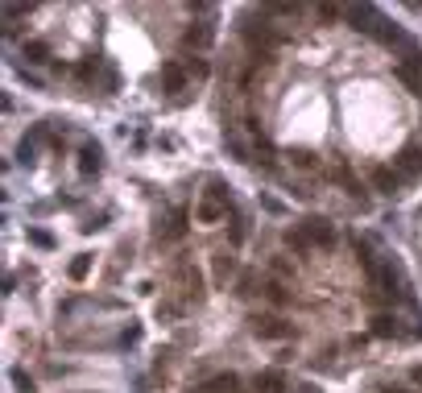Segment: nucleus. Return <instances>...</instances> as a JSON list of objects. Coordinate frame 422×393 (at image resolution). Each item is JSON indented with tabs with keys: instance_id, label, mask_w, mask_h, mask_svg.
I'll list each match as a JSON object with an SVG mask.
<instances>
[{
	"instance_id": "ddd939ff",
	"label": "nucleus",
	"mask_w": 422,
	"mask_h": 393,
	"mask_svg": "<svg viewBox=\"0 0 422 393\" xmlns=\"http://www.w3.org/2000/svg\"><path fill=\"white\" fill-rule=\"evenodd\" d=\"M66 274H70V282H83V278L91 274V253H79V257L66 265Z\"/></svg>"
},
{
	"instance_id": "412c9836",
	"label": "nucleus",
	"mask_w": 422,
	"mask_h": 393,
	"mask_svg": "<svg viewBox=\"0 0 422 393\" xmlns=\"http://www.w3.org/2000/svg\"><path fill=\"white\" fill-rule=\"evenodd\" d=\"M290 157H294V162H298V166H311V162H315V153H311V149H294V153H290Z\"/></svg>"
},
{
	"instance_id": "423d86ee",
	"label": "nucleus",
	"mask_w": 422,
	"mask_h": 393,
	"mask_svg": "<svg viewBox=\"0 0 422 393\" xmlns=\"http://www.w3.org/2000/svg\"><path fill=\"white\" fill-rule=\"evenodd\" d=\"M99 166H104V149L99 145H83L79 149V174L91 178V174H99Z\"/></svg>"
},
{
	"instance_id": "4be33fe9",
	"label": "nucleus",
	"mask_w": 422,
	"mask_h": 393,
	"mask_svg": "<svg viewBox=\"0 0 422 393\" xmlns=\"http://www.w3.org/2000/svg\"><path fill=\"white\" fill-rule=\"evenodd\" d=\"M381 393H414V390H406V385H381Z\"/></svg>"
},
{
	"instance_id": "2eb2a0df",
	"label": "nucleus",
	"mask_w": 422,
	"mask_h": 393,
	"mask_svg": "<svg viewBox=\"0 0 422 393\" xmlns=\"http://www.w3.org/2000/svg\"><path fill=\"white\" fill-rule=\"evenodd\" d=\"M29 245H37V249H54V236H50L46 228H29Z\"/></svg>"
},
{
	"instance_id": "39448f33",
	"label": "nucleus",
	"mask_w": 422,
	"mask_h": 393,
	"mask_svg": "<svg viewBox=\"0 0 422 393\" xmlns=\"http://www.w3.org/2000/svg\"><path fill=\"white\" fill-rule=\"evenodd\" d=\"M244 37H249V46H253V50H265V54L278 46V33H274L265 21H261V25H244Z\"/></svg>"
},
{
	"instance_id": "7ed1b4c3",
	"label": "nucleus",
	"mask_w": 422,
	"mask_h": 393,
	"mask_svg": "<svg viewBox=\"0 0 422 393\" xmlns=\"http://www.w3.org/2000/svg\"><path fill=\"white\" fill-rule=\"evenodd\" d=\"M253 336L257 340H290L294 327L286 319H278V315H253Z\"/></svg>"
},
{
	"instance_id": "4468645a",
	"label": "nucleus",
	"mask_w": 422,
	"mask_h": 393,
	"mask_svg": "<svg viewBox=\"0 0 422 393\" xmlns=\"http://www.w3.org/2000/svg\"><path fill=\"white\" fill-rule=\"evenodd\" d=\"M25 58L29 62H46L50 58V46L46 41H25Z\"/></svg>"
},
{
	"instance_id": "20e7f679",
	"label": "nucleus",
	"mask_w": 422,
	"mask_h": 393,
	"mask_svg": "<svg viewBox=\"0 0 422 393\" xmlns=\"http://www.w3.org/2000/svg\"><path fill=\"white\" fill-rule=\"evenodd\" d=\"M348 21H352V29H365V33H381V29L390 25L373 4H352V8H348Z\"/></svg>"
},
{
	"instance_id": "b1692460",
	"label": "nucleus",
	"mask_w": 422,
	"mask_h": 393,
	"mask_svg": "<svg viewBox=\"0 0 422 393\" xmlns=\"http://www.w3.org/2000/svg\"><path fill=\"white\" fill-rule=\"evenodd\" d=\"M294 393H323V390H315V385H298Z\"/></svg>"
},
{
	"instance_id": "6e6552de",
	"label": "nucleus",
	"mask_w": 422,
	"mask_h": 393,
	"mask_svg": "<svg viewBox=\"0 0 422 393\" xmlns=\"http://www.w3.org/2000/svg\"><path fill=\"white\" fill-rule=\"evenodd\" d=\"M182 83H186V70H182L178 62H166V66H162V87H166V91H182Z\"/></svg>"
},
{
	"instance_id": "f257e3e1",
	"label": "nucleus",
	"mask_w": 422,
	"mask_h": 393,
	"mask_svg": "<svg viewBox=\"0 0 422 393\" xmlns=\"http://www.w3.org/2000/svg\"><path fill=\"white\" fill-rule=\"evenodd\" d=\"M394 174L402 178V182H414V178H422V145H402L398 153H394Z\"/></svg>"
},
{
	"instance_id": "0eeeda50",
	"label": "nucleus",
	"mask_w": 422,
	"mask_h": 393,
	"mask_svg": "<svg viewBox=\"0 0 422 393\" xmlns=\"http://www.w3.org/2000/svg\"><path fill=\"white\" fill-rule=\"evenodd\" d=\"M257 393H286V377L278 373V369H265V373H257Z\"/></svg>"
},
{
	"instance_id": "1a4fd4ad",
	"label": "nucleus",
	"mask_w": 422,
	"mask_h": 393,
	"mask_svg": "<svg viewBox=\"0 0 422 393\" xmlns=\"http://www.w3.org/2000/svg\"><path fill=\"white\" fill-rule=\"evenodd\" d=\"M195 215H199L203 224H215V220H224V215H228V203H215V199H203V203L195 207Z\"/></svg>"
},
{
	"instance_id": "9b49d317",
	"label": "nucleus",
	"mask_w": 422,
	"mask_h": 393,
	"mask_svg": "<svg viewBox=\"0 0 422 393\" xmlns=\"http://www.w3.org/2000/svg\"><path fill=\"white\" fill-rule=\"evenodd\" d=\"M373 336L377 340H394L398 336V319L394 315H373Z\"/></svg>"
},
{
	"instance_id": "5701e85b",
	"label": "nucleus",
	"mask_w": 422,
	"mask_h": 393,
	"mask_svg": "<svg viewBox=\"0 0 422 393\" xmlns=\"http://www.w3.org/2000/svg\"><path fill=\"white\" fill-rule=\"evenodd\" d=\"M410 377H414V385L422 390V365H414V373H410Z\"/></svg>"
},
{
	"instance_id": "a211bd4d",
	"label": "nucleus",
	"mask_w": 422,
	"mask_h": 393,
	"mask_svg": "<svg viewBox=\"0 0 422 393\" xmlns=\"http://www.w3.org/2000/svg\"><path fill=\"white\" fill-rule=\"evenodd\" d=\"M232 274V257L228 253H215V278H228Z\"/></svg>"
},
{
	"instance_id": "f8f14e48",
	"label": "nucleus",
	"mask_w": 422,
	"mask_h": 393,
	"mask_svg": "<svg viewBox=\"0 0 422 393\" xmlns=\"http://www.w3.org/2000/svg\"><path fill=\"white\" fill-rule=\"evenodd\" d=\"M211 41V25H191L182 33V46H207Z\"/></svg>"
},
{
	"instance_id": "f03ea898",
	"label": "nucleus",
	"mask_w": 422,
	"mask_h": 393,
	"mask_svg": "<svg viewBox=\"0 0 422 393\" xmlns=\"http://www.w3.org/2000/svg\"><path fill=\"white\" fill-rule=\"evenodd\" d=\"M298 232H303V240H307L311 249H332V245H336V228H332L327 220H319V215H311L307 224H298Z\"/></svg>"
},
{
	"instance_id": "f3484780",
	"label": "nucleus",
	"mask_w": 422,
	"mask_h": 393,
	"mask_svg": "<svg viewBox=\"0 0 422 393\" xmlns=\"http://www.w3.org/2000/svg\"><path fill=\"white\" fill-rule=\"evenodd\" d=\"M232 390H236V377H232V373H228V377H215V381L207 385V393H232Z\"/></svg>"
},
{
	"instance_id": "aec40b11",
	"label": "nucleus",
	"mask_w": 422,
	"mask_h": 393,
	"mask_svg": "<svg viewBox=\"0 0 422 393\" xmlns=\"http://www.w3.org/2000/svg\"><path fill=\"white\" fill-rule=\"evenodd\" d=\"M265 290H269V298H274V303H278V307H282V303H286V298H290V294H286V290H282V286H278V282H269V286H265Z\"/></svg>"
},
{
	"instance_id": "6ab92c4d",
	"label": "nucleus",
	"mask_w": 422,
	"mask_h": 393,
	"mask_svg": "<svg viewBox=\"0 0 422 393\" xmlns=\"http://www.w3.org/2000/svg\"><path fill=\"white\" fill-rule=\"evenodd\" d=\"M381 282H385V286H390V294H394L402 278H398V269H394V265H385V269H381Z\"/></svg>"
},
{
	"instance_id": "dca6fc26",
	"label": "nucleus",
	"mask_w": 422,
	"mask_h": 393,
	"mask_svg": "<svg viewBox=\"0 0 422 393\" xmlns=\"http://www.w3.org/2000/svg\"><path fill=\"white\" fill-rule=\"evenodd\" d=\"M286 249H294V253H311V245L303 240V232H298V228H290V232H286Z\"/></svg>"
},
{
	"instance_id": "9d476101",
	"label": "nucleus",
	"mask_w": 422,
	"mask_h": 393,
	"mask_svg": "<svg viewBox=\"0 0 422 393\" xmlns=\"http://www.w3.org/2000/svg\"><path fill=\"white\" fill-rule=\"evenodd\" d=\"M373 186H377L381 195H394V191L402 186V178H398L394 170H373Z\"/></svg>"
}]
</instances>
